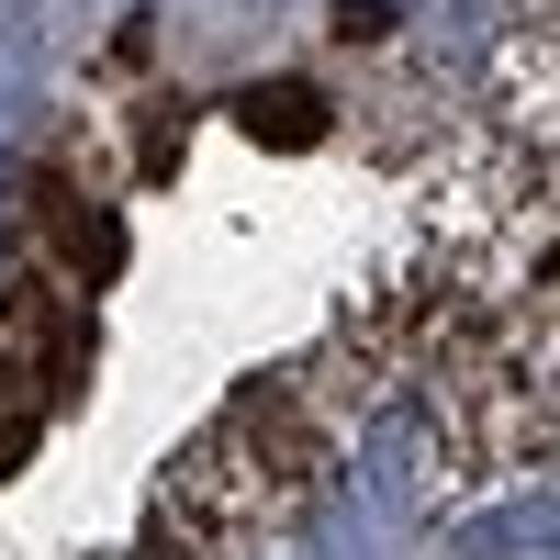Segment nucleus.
Wrapping results in <instances>:
<instances>
[{"label":"nucleus","mask_w":560,"mask_h":560,"mask_svg":"<svg viewBox=\"0 0 560 560\" xmlns=\"http://www.w3.org/2000/svg\"><path fill=\"white\" fill-rule=\"evenodd\" d=\"M236 124L258 135V147H314V135H325V90L314 79H258L236 102Z\"/></svg>","instance_id":"obj_3"},{"label":"nucleus","mask_w":560,"mask_h":560,"mask_svg":"<svg viewBox=\"0 0 560 560\" xmlns=\"http://www.w3.org/2000/svg\"><path fill=\"white\" fill-rule=\"evenodd\" d=\"M459 560H560V493L504 504V516H471L459 527Z\"/></svg>","instance_id":"obj_2"},{"label":"nucleus","mask_w":560,"mask_h":560,"mask_svg":"<svg viewBox=\"0 0 560 560\" xmlns=\"http://www.w3.org/2000/svg\"><path fill=\"white\" fill-rule=\"evenodd\" d=\"M45 393H57V370H45L34 348H12L0 337V471L34 448V427H45Z\"/></svg>","instance_id":"obj_4"},{"label":"nucleus","mask_w":560,"mask_h":560,"mask_svg":"<svg viewBox=\"0 0 560 560\" xmlns=\"http://www.w3.org/2000/svg\"><path fill=\"white\" fill-rule=\"evenodd\" d=\"M314 471H325L314 370H292V382H258L236 415H224V427H202L191 448H179V471L158 482L147 560H247V549H269Z\"/></svg>","instance_id":"obj_1"}]
</instances>
